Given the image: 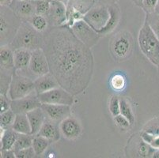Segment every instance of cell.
<instances>
[{
  "mask_svg": "<svg viewBox=\"0 0 159 158\" xmlns=\"http://www.w3.org/2000/svg\"><path fill=\"white\" fill-rule=\"evenodd\" d=\"M49 1H51V0H49Z\"/></svg>",
  "mask_w": 159,
  "mask_h": 158,
  "instance_id": "cell-48",
  "label": "cell"
},
{
  "mask_svg": "<svg viewBox=\"0 0 159 158\" xmlns=\"http://www.w3.org/2000/svg\"><path fill=\"white\" fill-rule=\"evenodd\" d=\"M109 111L114 117L120 114V104L117 96H112L109 101Z\"/></svg>",
  "mask_w": 159,
  "mask_h": 158,
  "instance_id": "cell-34",
  "label": "cell"
},
{
  "mask_svg": "<svg viewBox=\"0 0 159 158\" xmlns=\"http://www.w3.org/2000/svg\"><path fill=\"white\" fill-rule=\"evenodd\" d=\"M58 124L59 123H56V122L46 118L44 124L37 134L48 139V141L51 143L56 142L60 140V131H61Z\"/></svg>",
  "mask_w": 159,
  "mask_h": 158,
  "instance_id": "cell-19",
  "label": "cell"
},
{
  "mask_svg": "<svg viewBox=\"0 0 159 158\" xmlns=\"http://www.w3.org/2000/svg\"><path fill=\"white\" fill-rule=\"evenodd\" d=\"M33 91H35L34 80L17 72L14 74L8 91V95L11 101L25 97Z\"/></svg>",
  "mask_w": 159,
  "mask_h": 158,
  "instance_id": "cell-6",
  "label": "cell"
},
{
  "mask_svg": "<svg viewBox=\"0 0 159 158\" xmlns=\"http://www.w3.org/2000/svg\"><path fill=\"white\" fill-rule=\"evenodd\" d=\"M132 1L136 6L142 7V5H143V0H132Z\"/></svg>",
  "mask_w": 159,
  "mask_h": 158,
  "instance_id": "cell-44",
  "label": "cell"
},
{
  "mask_svg": "<svg viewBox=\"0 0 159 158\" xmlns=\"http://www.w3.org/2000/svg\"><path fill=\"white\" fill-rule=\"evenodd\" d=\"M10 7L22 21H29L36 14L34 0H13Z\"/></svg>",
  "mask_w": 159,
  "mask_h": 158,
  "instance_id": "cell-14",
  "label": "cell"
},
{
  "mask_svg": "<svg viewBox=\"0 0 159 158\" xmlns=\"http://www.w3.org/2000/svg\"><path fill=\"white\" fill-rule=\"evenodd\" d=\"M152 157L159 158V149H156V150H155V151H154V154H153Z\"/></svg>",
  "mask_w": 159,
  "mask_h": 158,
  "instance_id": "cell-45",
  "label": "cell"
},
{
  "mask_svg": "<svg viewBox=\"0 0 159 158\" xmlns=\"http://www.w3.org/2000/svg\"><path fill=\"white\" fill-rule=\"evenodd\" d=\"M120 114L124 115L125 118L128 119L132 125L135 122V116H134L132 109L130 106L129 103L124 98H121L120 99Z\"/></svg>",
  "mask_w": 159,
  "mask_h": 158,
  "instance_id": "cell-31",
  "label": "cell"
},
{
  "mask_svg": "<svg viewBox=\"0 0 159 158\" xmlns=\"http://www.w3.org/2000/svg\"><path fill=\"white\" fill-rule=\"evenodd\" d=\"M154 12L156 13V14H159V0L157 1V6H156V8H155V11Z\"/></svg>",
  "mask_w": 159,
  "mask_h": 158,
  "instance_id": "cell-46",
  "label": "cell"
},
{
  "mask_svg": "<svg viewBox=\"0 0 159 158\" xmlns=\"http://www.w3.org/2000/svg\"><path fill=\"white\" fill-rule=\"evenodd\" d=\"M13 0H0V4L1 6H5V7H10Z\"/></svg>",
  "mask_w": 159,
  "mask_h": 158,
  "instance_id": "cell-43",
  "label": "cell"
},
{
  "mask_svg": "<svg viewBox=\"0 0 159 158\" xmlns=\"http://www.w3.org/2000/svg\"><path fill=\"white\" fill-rule=\"evenodd\" d=\"M1 156L3 158H14L16 157L15 153H14V150H1Z\"/></svg>",
  "mask_w": 159,
  "mask_h": 158,
  "instance_id": "cell-41",
  "label": "cell"
},
{
  "mask_svg": "<svg viewBox=\"0 0 159 158\" xmlns=\"http://www.w3.org/2000/svg\"><path fill=\"white\" fill-rule=\"evenodd\" d=\"M114 120H115L116 125H118L120 127H121V128H128V127H129L131 125V123L129 122V120L127 118H125V117H124V115H121V114L115 116Z\"/></svg>",
  "mask_w": 159,
  "mask_h": 158,
  "instance_id": "cell-40",
  "label": "cell"
},
{
  "mask_svg": "<svg viewBox=\"0 0 159 158\" xmlns=\"http://www.w3.org/2000/svg\"><path fill=\"white\" fill-rule=\"evenodd\" d=\"M97 0H69L66 4V21L65 25L71 26L78 20L83 18Z\"/></svg>",
  "mask_w": 159,
  "mask_h": 158,
  "instance_id": "cell-8",
  "label": "cell"
},
{
  "mask_svg": "<svg viewBox=\"0 0 159 158\" xmlns=\"http://www.w3.org/2000/svg\"><path fill=\"white\" fill-rule=\"evenodd\" d=\"M59 1H61V2H64L65 4H67V2H68L69 0H59Z\"/></svg>",
  "mask_w": 159,
  "mask_h": 158,
  "instance_id": "cell-47",
  "label": "cell"
},
{
  "mask_svg": "<svg viewBox=\"0 0 159 158\" xmlns=\"http://www.w3.org/2000/svg\"><path fill=\"white\" fill-rule=\"evenodd\" d=\"M28 21L31 23L32 25L36 29H37L40 32H42V33H44L49 27V23L46 16L35 14Z\"/></svg>",
  "mask_w": 159,
  "mask_h": 158,
  "instance_id": "cell-28",
  "label": "cell"
},
{
  "mask_svg": "<svg viewBox=\"0 0 159 158\" xmlns=\"http://www.w3.org/2000/svg\"><path fill=\"white\" fill-rule=\"evenodd\" d=\"M74 34L86 46L92 47L96 44L102 37L98 32L86 22L83 19L78 20L71 26H70Z\"/></svg>",
  "mask_w": 159,
  "mask_h": 158,
  "instance_id": "cell-10",
  "label": "cell"
},
{
  "mask_svg": "<svg viewBox=\"0 0 159 158\" xmlns=\"http://www.w3.org/2000/svg\"><path fill=\"white\" fill-rule=\"evenodd\" d=\"M132 140L133 142H131L129 147L132 156H138V157H150L151 156L152 157L156 149H154L153 146L147 142L142 138V136L133 138Z\"/></svg>",
  "mask_w": 159,
  "mask_h": 158,
  "instance_id": "cell-16",
  "label": "cell"
},
{
  "mask_svg": "<svg viewBox=\"0 0 159 158\" xmlns=\"http://www.w3.org/2000/svg\"><path fill=\"white\" fill-rule=\"evenodd\" d=\"M146 21L159 39V14L154 13H146Z\"/></svg>",
  "mask_w": 159,
  "mask_h": 158,
  "instance_id": "cell-32",
  "label": "cell"
},
{
  "mask_svg": "<svg viewBox=\"0 0 159 158\" xmlns=\"http://www.w3.org/2000/svg\"><path fill=\"white\" fill-rule=\"evenodd\" d=\"M60 128L63 135L66 138L70 140L77 138L82 131V128L78 120L71 116L64 119L60 123Z\"/></svg>",
  "mask_w": 159,
  "mask_h": 158,
  "instance_id": "cell-17",
  "label": "cell"
},
{
  "mask_svg": "<svg viewBox=\"0 0 159 158\" xmlns=\"http://www.w3.org/2000/svg\"><path fill=\"white\" fill-rule=\"evenodd\" d=\"M141 136L147 142H148L154 149H159V135L154 136L144 131L143 133H142Z\"/></svg>",
  "mask_w": 159,
  "mask_h": 158,
  "instance_id": "cell-35",
  "label": "cell"
},
{
  "mask_svg": "<svg viewBox=\"0 0 159 158\" xmlns=\"http://www.w3.org/2000/svg\"><path fill=\"white\" fill-rule=\"evenodd\" d=\"M16 114L13 111L11 108L9 110L1 112V119H0V126L1 129H7L10 127H12L14 124V120H15Z\"/></svg>",
  "mask_w": 159,
  "mask_h": 158,
  "instance_id": "cell-29",
  "label": "cell"
},
{
  "mask_svg": "<svg viewBox=\"0 0 159 158\" xmlns=\"http://www.w3.org/2000/svg\"><path fill=\"white\" fill-rule=\"evenodd\" d=\"M14 66L15 72L18 74H24L28 70L32 51L25 48H18L14 51Z\"/></svg>",
  "mask_w": 159,
  "mask_h": 158,
  "instance_id": "cell-18",
  "label": "cell"
},
{
  "mask_svg": "<svg viewBox=\"0 0 159 158\" xmlns=\"http://www.w3.org/2000/svg\"><path fill=\"white\" fill-rule=\"evenodd\" d=\"M38 94L33 91L25 97L11 101V108L15 114H27L29 111L41 107Z\"/></svg>",
  "mask_w": 159,
  "mask_h": 158,
  "instance_id": "cell-12",
  "label": "cell"
},
{
  "mask_svg": "<svg viewBox=\"0 0 159 158\" xmlns=\"http://www.w3.org/2000/svg\"><path fill=\"white\" fill-rule=\"evenodd\" d=\"M59 86V82L51 73L38 77L34 80V89L37 94L43 93Z\"/></svg>",
  "mask_w": 159,
  "mask_h": 158,
  "instance_id": "cell-20",
  "label": "cell"
},
{
  "mask_svg": "<svg viewBox=\"0 0 159 158\" xmlns=\"http://www.w3.org/2000/svg\"><path fill=\"white\" fill-rule=\"evenodd\" d=\"M110 50L116 60L126 59L131 55L132 50V38L130 33L125 31L117 33L112 39Z\"/></svg>",
  "mask_w": 159,
  "mask_h": 158,
  "instance_id": "cell-7",
  "label": "cell"
},
{
  "mask_svg": "<svg viewBox=\"0 0 159 158\" xmlns=\"http://www.w3.org/2000/svg\"><path fill=\"white\" fill-rule=\"evenodd\" d=\"M0 60H1V71L14 73V50L10 45L1 46L0 50Z\"/></svg>",
  "mask_w": 159,
  "mask_h": 158,
  "instance_id": "cell-21",
  "label": "cell"
},
{
  "mask_svg": "<svg viewBox=\"0 0 159 158\" xmlns=\"http://www.w3.org/2000/svg\"><path fill=\"white\" fill-rule=\"evenodd\" d=\"M158 0H143V8L146 13H154L155 11L156 6H157Z\"/></svg>",
  "mask_w": 159,
  "mask_h": 158,
  "instance_id": "cell-37",
  "label": "cell"
},
{
  "mask_svg": "<svg viewBox=\"0 0 159 158\" xmlns=\"http://www.w3.org/2000/svg\"><path fill=\"white\" fill-rule=\"evenodd\" d=\"M26 115L28 116L30 126H31V134L33 135H36V134H38L40 128L45 121V113H44V110L41 108V107H40V108H37L36 109L29 111Z\"/></svg>",
  "mask_w": 159,
  "mask_h": 158,
  "instance_id": "cell-22",
  "label": "cell"
},
{
  "mask_svg": "<svg viewBox=\"0 0 159 158\" xmlns=\"http://www.w3.org/2000/svg\"><path fill=\"white\" fill-rule=\"evenodd\" d=\"M15 156L17 158H32L36 156V153L33 146H31L15 152Z\"/></svg>",
  "mask_w": 159,
  "mask_h": 158,
  "instance_id": "cell-36",
  "label": "cell"
},
{
  "mask_svg": "<svg viewBox=\"0 0 159 158\" xmlns=\"http://www.w3.org/2000/svg\"><path fill=\"white\" fill-rule=\"evenodd\" d=\"M44 40V33L36 29L30 21H24L9 45L14 51L18 48L33 51L42 48Z\"/></svg>",
  "mask_w": 159,
  "mask_h": 158,
  "instance_id": "cell-2",
  "label": "cell"
},
{
  "mask_svg": "<svg viewBox=\"0 0 159 158\" xmlns=\"http://www.w3.org/2000/svg\"><path fill=\"white\" fill-rule=\"evenodd\" d=\"M140 50L154 65L159 66V39L147 21H144L138 37Z\"/></svg>",
  "mask_w": 159,
  "mask_h": 158,
  "instance_id": "cell-3",
  "label": "cell"
},
{
  "mask_svg": "<svg viewBox=\"0 0 159 158\" xmlns=\"http://www.w3.org/2000/svg\"><path fill=\"white\" fill-rule=\"evenodd\" d=\"M33 138H34V135H33V134L18 133V138L16 139V142L14 143V147H13L14 153L23 150V149H25V148L31 147L33 146Z\"/></svg>",
  "mask_w": 159,
  "mask_h": 158,
  "instance_id": "cell-26",
  "label": "cell"
},
{
  "mask_svg": "<svg viewBox=\"0 0 159 158\" xmlns=\"http://www.w3.org/2000/svg\"><path fill=\"white\" fill-rule=\"evenodd\" d=\"M118 0H97V2H102V3L105 4V5L110 6L112 4H116Z\"/></svg>",
  "mask_w": 159,
  "mask_h": 158,
  "instance_id": "cell-42",
  "label": "cell"
},
{
  "mask_svg": "<svg viewBox=\"0 0 159 158\" xmlns=\"http://www.w3.org/2000/svg\"><path fill=\"white\" fill-rule=\"evenodd\" d=\"M49 26L63 25L66 21V4L59 0H51L50 8L46 15Z\"/></svg>",
  "mask_w": 159,
  "mask_h": 158,
  "instance_id": "cell-13",
  "label": "cell"
},
{
  "mask_svg": "<svg viewBox=\"0 0 159 158\" xmlns=\"http://www.w3.org/2000/svg\"><path fill=\"white\" fill-rule=\"evenodd\" d=\"M41 108L45 113L46 118L56 123H61L70 114V106L64 104H42Z\"/></svg>",
  "mask_w": 159,
  "mask_h": 158,
  "instance_id": "cell-15",
  "label": "cell"
},
{
  "mask_svg": "<svg viewBox=\"0 0 159 158\" xmlns=\"http://www.w3.org/2000/svg\"><path fill=\"white\" fill-rule=\"evenodd\" d=\"M36 9V14L38 15H47L50 8L49 0H34Z\"/></svg>",
  "mask_w": 159,
  "mask_h": 158,
  "instance_id": "cell-33",
  "label": "cell"
},
{
  "mask_svg": "<svg viewBox=\"0 0 159 158\" xmlns=\"http://www.w3.org/2000/svg\"><path fill=\"white\" fill-rule=\"evenodd\" d=\"M50 73L48 61L43 48L32 51L27 76L33 79Z\"/></svg>",
  "mask_w": 159,
  "mask_h": 158,
  "instance_id": "cell-9",
  "label": "cell"
},
{
  "mask_svg": "<svg viewBox=\"0 0 159 158\" xmlns=\"http://www.w3.org/2000/svg\"><path fill=\"white\" fill-rule=\"evenodd\" d=\"M109 10H110L111 17L110 19L108 21V25H106L103 30L100 32L99 34L101 36L103 35H106L108 33H111L114 29L116 27L120 21V11L119 7H117L116 4H112V5L109 6Z\"/></svg>",
  "mask_w": 159,
  "mask_h": 158,
  "instance_id": "cell-25",
  "label": "cell"
},
{
  "mask_svg": "<svg viewBox=\"0 0 159 158\" xmlns=\"http://www.w3.org/2000/svg\"><path fill=\"white\" fill-rule=\"evenodd\" d=\"M11 99L7 97V94H0V104H1V112L9 110L11 107Z\"/></svg>",
  "mask_w": 159,
  "mask_h": 158,
  "instance_id": "cell-39",
  "label": "cell"
},
{
  "mask_svg": "<svg viewBox=\"0 0 159 158\" xmlns=\"http://www.w3.org/2000/svg\"><path fill=\"white\" fill-rule=\"evenodd\" d=\"M110 86L114 91L124 90L126 86V78L121 74H115L110 79Z\"/></svg>",
  "mask_w": 159,
  "mask_h": 158,
  "instance_id": "cell-30",
  "label": "cell"
},
{
  "mask_svg": "<svg viewBox=\"0 0 159 158\" xmlns=\"http://www.w3.org/2000/svg\"><path fill=\"white\" fill-rule=\"evenodd\" d=\"M50 143L51 142L46 138L36 134L33 138V146H33V150L35 151L36 155L38 156V155H41L45 151Z\"/></svg>",
  "mask_w": 159,
  "mask_h": 158,
  "instance_id": "cell-27",
  "label": "cell"
},
{
  "mask_svg": "<svg viewBox=\"0 0 159 158\" xmlns=\"http://www.w3.org/2000/svg\"><path fill=\"white\" fill-rule=\"evenodd\" d=\"M12 128L20 134H32V129L26 114H16Z\"/></svg>",
  "mask_w": 159,
  "mask_h": 158,
  "instance_id": "cell-24",
  "label": "cell"
},
{
  "mask_svg": "<svg viewBox=\"0 0 159 158\" xmlns=\"http://www.w3.org/2000/svg\"><path fill=\"white\" fill-rule=\"evenodd\" d=\"M1 46L9 45L19 29L22 21L16 15L10 7L1 6Z\"/></svg>",
  "mask_w": 159,
  "mask_h": 158,
  "instance_id": "cell-4",
  "label": "cell"
},
{
  "mask_svg": "<svg viewBox=\"0 0 159 158\" xmlns=\"http://www.w3.org/2000/svg\"><path fill=\"white\" fill-rule=\"evenodd\" d=\"M38 97L41 104H64L69 106L74 104V95L60 86L38 94Z\"/></svg>",
  "mask_w": 159,
  "mask_h": 158,
  "instance_id": "cell-11",
  "label": "cell"
},
{
  "mask_svg": "<svg viewBox=\"0 0 159 158\" xmlns=\"http://www.w3.org/2000/svg\"><path fill=\"white\" fill-rule=\"evenodd\" d=\"M110 17L109 6L97 2L95 5L85 14L82 19L91 28H93L95 31L100 33V32L106 27Z\"/></svg>",
  "mask_w": 159,
  "mask_h": 158,
  "instance_id": "cell-5",
  "label": "cell"
},
{
  "mask_svg": "<svg viewBox=\"0 0 159 158\" xmlns=\"http://www.w3.org/2000/svg\"><path fill=\"white\" fill-rule=\"evenodd\" d=\"M1 130L2 131L1 133V150H11L14 147L18 133L12 127Z\"/></svg>",
  "mask_w": 159,
  "mask_h": 158,
  "instance_id": "cell-23",
  "label": "cell"
},
{
  "mask_svg": "<svg viewBox=\"0 0 159 158\" xmlns=\"http://www.w3.org/2000/svg\"><path fill=\"white\" fill-rule=\"evenodd\" d=\"M43 50L50 73L60 87L74 96L89 85L93 73V56L90 47L78 38L67 25L49 26L44 32Z\"/></svg>",
  "mask_w": 159,
  "mask_h": 158,
  "instance_id": "cell-1",
  "label": "cell"
},
{
  "mask_svg": "<svg viewBox=\"0 0 159 158\" xmlns=\"http://www.w3.org/2000/svg\"><path fill=\"white\" fill-rule=\"evenodd\" d=\"M145 131L154 136L159 135V120H154L152 123H149Z\"/></svg>",
  "mask_w": 159,
  "mask_h": 158,
  "instance_id": "cell-38",
  "label": "cell"
}]
</instances>
